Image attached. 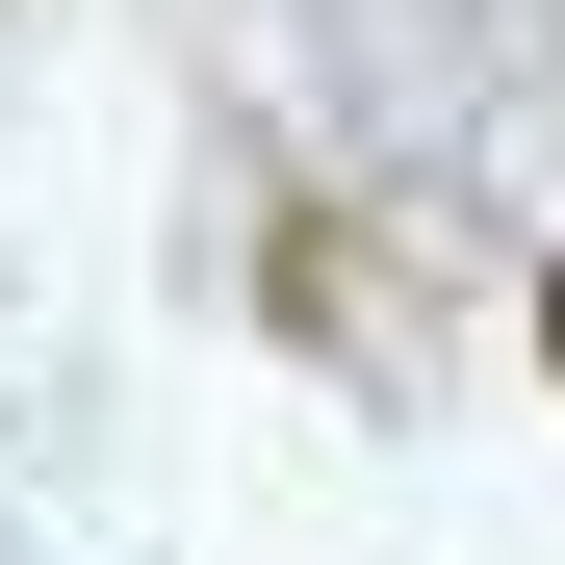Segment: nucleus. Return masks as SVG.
Returning a JSON list of instances; mask_svg holds the SVG:
<instances>
[{
  "mask_svg": "<svg viewBox=\"0 0 565 565\" xmlns=\"http://www.w3.org/2000/svg\"><path fill=\"white\" fill-rule=\"evenodd\" d=\"M540 360H565V257H540Z\"/></svg>",
  "mask_w": 565,
  "mask_h": 565,
  "instance_id": "nucleus-1",
  "label": "nucleus"
}]
</instances>
